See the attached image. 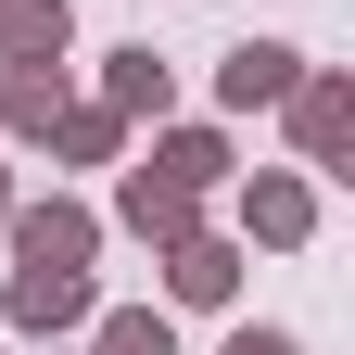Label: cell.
Masks as SVG:
<instances>
[{
    "instance_id": "6da1fadb",
    "label": "cell",
    "mask_w": 355,
    "mask_h": 355,
    "mask_svg": "<svg viewBox=\"0 0 355 355\" xmlns=\"http://www.w3.org/2000/svg\"><path fill=\"white\" fill-rule=\"evenodd\" d=\"M89 318V266H13V330H64Z\"/></svg>"
},
{
    "instance_id": "7a4b0ae2",
    "label": "cell",
    "mask_w": 355,
    "mask_h": 355,
    "mask_svg": "<svg viewBox=\"0 0 355 355\" xmlns=\"http://www.w3.org/2000/svg\"><path fill=\"white\" fill-rule=\"evenodd\" d=\"M292 76H304V51H279V38H241L216 89H229V114H254V102H292Z\"/></svg>"
},
{
    "instance_id": "3957f363",
    "label": "cell",
    "mask_w": 355,
    "mask_h": 355,
    "mask_svg": "<svg viewBox=\"0 0 355 355\" xmlns=\"http://www.w3.org/2000/svg\"><path fill=\"white\" fill-rule=\"evenodd\" d=\"M89 241H102V229H89L76 203H26V216H13V254H26V266H89Z\"/></svg>"
},
{
    "instance_id": "277c9868",
    "label": "cell",
    "mask_w": 355,
    "mask_h": 355,
    "mask_svg": "<svg viewBox=\"0 0 355 355\" xmlns=\"http://www.w3.org/2000/svg\"><path fill=\"white\" fill-rule=\"evenodd\" d=\"M165 279H178V304H229V279H241V254L191 229V241H165Z\"/></svg>"
},
{
    "instance_id": "5b68a950",
    "label": "cell",
    "mask_w": 355,
    "mask_h": 355,
    "mask_svg": "<svg viewBox=\"0 0 355 355\" xmlns=\"http://www.w3.org/2000/svg\"><path fill=\"white\" fill-rule=\"evenodd\" d=\"M343 127H355L343 76H292V140H304V153H343Z\"/></svg>"
},
{
    "instance_id": "8992f818",
    "label": "cell",
    "mask_w": 355,
    "mask_h": 355,
    "mask_svg": "<svg viewBox=\"0 0 355 355\" xmlns=\"http://www.w3.org/2000/svg\"><path fill=\"white\" fill-rule=\"evenodd\" d=\"M127 229H140V241H191V191H178V178H127Z\"/></svg>"
},
{
    "instance_id": "52a82bcc",
    "label": "cell",
    "mask_w": 355,
    "mask_h": 355,
    "mask_svg": "<svg viewBox=\"0 0 355 355\" xmlns=\"http://www.w3.org/2000/svg\"><path fill=\"white\" fill-rule=\"evenodd\" d=\"M0 51H13V64H51L64 51V0H0Z\"/></svg>"
},
{
    "instance_id": "ba28073f",
    "label": "cell",
    "mask_w": 355,
    "mask_h": 355,
    "mask_svg": "<svg viewBox=\"0 0 355 355\" xmlns=\"http://www.w3.org/2000/svg\"><path fill=\"white\" fill-rule=\"evenodd\" d=\"M304 216H318L304 178H254V229H266V241H304Z\"/></svg>"
},
{
    "instance_id": "9c48e42d",
    "label": "cell",
    "mask_w": 355,
    "mask_h": 355,
    "mask_svg": "<svg viewBox=\"0 0 355 355\" xmlns=\"http://www.w3.org/2000/svg\"><path fill=\"white\" fill-rule=\"evenodd\" d=\"M114 114H165V64L153 51H114Z\"/></svg>"
},
{
    "instance_id": "30bf717a",
    "label": "cell",
    "mask_w": 355,
    "mask_h": 355,
    "mask_svg": "<svg viewBox=\"0 0 355 355\" xmlns=\"http://www.w3.org/2000/svg\"><path fill=\"white\" fill-rule=\"evenodd\" d=\"M102 355H178V330L153 318V304H127V318H102Z\"/></svg>"
},
{
    "instance_id": "8fae6325",
    "label": "cell",
    "mask_w": 355,
    "mask_h": 355,
    "mask_svg": "<svg viewBox=\"0 0 355 355\" xmlns=\"http://www.w3.org/2000/svg\"><path fill=\"white\" fill-rule=\"evenodd\" d=\"M51 114H64V89H51V64H26V76H13V127L38 140V127H51Z\"/></svg>"
},
{
    "instance_id": "7c38bea8",
    "label": "cell",
    "mask_w": 355,
    "mask_h": 355,
    "mask_svg": "<svg viewBox=\"0 0 355 355\" xmlns=\"http://www.w3.org/2000/svg\"><path fill=\"white\" fill-rule=\"evenodd\" d=\"M216 165H229V140H203V127H191V140H165V178H178V191H203Z\"/></svg>"
},
{
    "instance_id": "4fadbf2b",
    "label": "cell",
    "mask_w": 355,
    "mask_h": 355,
    "mask_svg": "<svg viewBox=\"0 0 355 355\" xmlns=\"http://www.w3.org/2000/svg\"><path fill=\"white\" fill-rule=\"evenodd\" d=\"M51 127H64V153H76V165H102V153H114V114H51Z\"/></svg>"
},
{
    "instance_id": "5bb4252c",
    "label": "cell",
    "mask_w": 355,
    "mask_h": 355,
    "mask_svg": "<svg viewBox=\"0 0 355 355\" xmlns=\"http://www.w3.org/2000/svg\"><path fill=\"white\" fill-rule=\"evenodd\" d=\"M229 355H292V330H229Z\"/></svg>"
},
{
    "instance_id": "9a60e30c",
    "label": "cell",
    "mask_w": 355,
    "mask_h": 355,
    "mask_svg": "<svg viewBox=\"0 0 355 355\" xmlns=\"http://www.w3.org/2000/svg\"><path fill=\"white\" fill-rule=\"evenodd\" d=\"M0 216H13V191H0Z\"/></svg>"
}]
</instances>
